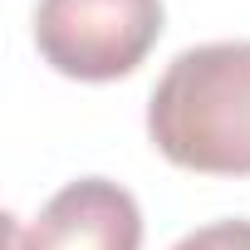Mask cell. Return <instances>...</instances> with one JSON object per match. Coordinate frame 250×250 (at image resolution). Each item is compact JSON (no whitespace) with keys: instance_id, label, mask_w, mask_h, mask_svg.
<instances>
[{"instance_id":"cell-2","label":"cell","mask_w":250,"mask_h":250,"mask_svg":"<svg viewBox=\"0 0 250 250\" xmlns=\"http://www.w3.org/2000/svg\"><path fill=\"white\" fill-rule=\"evenodd\" d=\"M162 35V0H40L35 44L49 69L83 83L133 74Z\"/></svg>"},{"instance_id":"cell-3","label":"cell","mask_w":250,"mask_h":250,"mask_svg":"<svg viewBox=\"0 0 250 250\" xmlns=\"http://www.w3.org/2000/svg\"><path fill=\"white\" fill-rule=\"evenodd\" d=\"M10 250H143V211L128 187L79 177L54 191L25 230L10 226Z\"/></svg>"},{"instance_id":"cell-1","label":"cell","mask_w":250,"mask_h":250,"mask_svg":"<svg viewBox=\"0 0 250 250\" xmlns=\"http://www.w3.org/2000/svg\"><path fill=\"white\" fill-rule=\"evenodd\" d=\"M147 138L172 167L250 177V40L182 49L152 88Z\"/></svg>"},{"instance_id":"cell-4","label":"cell","mask_w":250,"mask_h":250,"mask_svg":"<svg viewBox=\"0 0 250 250\" xmlns=\"http://www.w3.org/2000/svg\"><path fill=\"white\" fill-rule=\"evenodd\" d=\"M172 250H250V221H211L182 235Z\"/></svg>"}]
</instances>
